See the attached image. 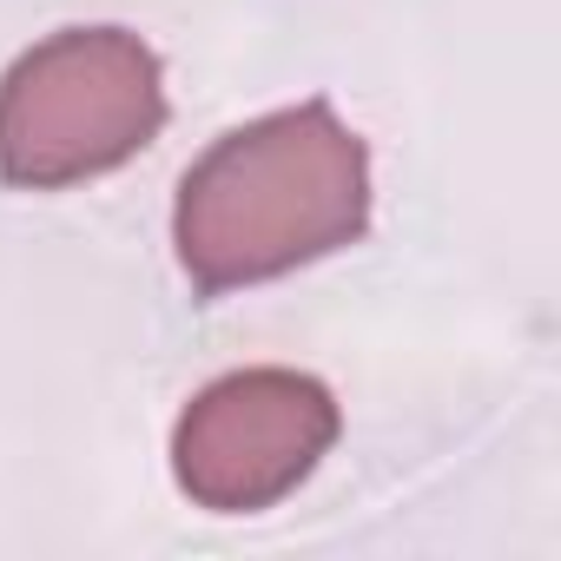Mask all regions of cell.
<instances>
[{"label":"cell","instance_id":"obj_1","mask_svg":"<svg viewBox=\"0 0 561 561\" xmlns=\"http://www.w3.org/2000/svg\"><path fill=\"white\" fill-rule=\"evenodd\" d=\"M370 225V152L331 100L231 126L179 179L172 244L198 298L271 285L357 244Z\"/></svg>","mask_w":561,"mask_h":561},{"label":"cell","instance_id":"obj_2","mask_svg":"<svg viewBox=\"0 0 561 561\" xmlns=\"http://www.w3.org/2000/svg\"><path fill=\"white\" fill-rule=\"evenodd\" d=\"M159 54L126 27H60L0 73V185H87L139 159L159 139Z\"/></svg>","mask_w":561,"mask_h":561},{"label":"cell","instance_id":"obj_3","mask_svg":"<svg viewBox=\"0 0 561 561\" xmlns=\"http://www.w3.org/2000/svg\"><path fill=\"white\" fill-rule=\"evenodd\" d=\"M337 423V397L305 370H231L179 410L172 476L211 515H257L331 456Z\"/></svg>","mask_w":561,"mask_h":561}]
</instances>
